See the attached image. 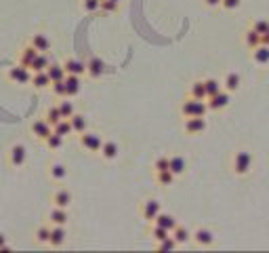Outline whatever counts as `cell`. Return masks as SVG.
Masks as SVG:
<instances>
[{
	"label": "cell",
	"mask_w": 269,
	"mask_h": 253,
	"mask_svg": "<svg viewBox=\"0 0 269 253\" xmlns=\"http://www.w3.org/2000/svg\"><path fill=\"white\" fill-rule=\"evenodd\" d=\"M253 163H255L253 152L248 148H240L234 152V156H231V171H234V175H238V177H246L250 171H253Z\"/></svg>",
	"instance_id": "6da1fadb"
},
{
	"label": "cell",
	"mask_w": 269,
	"mask_h": 253,
	"mask_svg": "<svg viewBox=\"0 0 269 253\" xmlns=\"http://www.w3.org/2000/svg\"><path fill=\"white\" fill-rule=\"evenodd\" d=\"M103 142H105V140L101 137V133H97V131H84V133L78 135L80 148L86 150V152H91V154H99V150H101Z\"/></svg>",
	"instance_id": "7a4b0ae2"
},
{
	"label": "cell",
	"mask_w": 269,
	"mask_h": 253,
	"mask_svg": "<svg viewBox=\"0 0 269 253\" xmlns=\"http://www.w3.org/2000/svg\"><path fill=\"white\" fill-rule=\"evenodd\" d=\"M32 70L28 65H23V63H19L17 61V65H13V67H9V72H7V76H9V80L11 82H15V84H30L32 82Z\"/></svg>",
	"instance_id": "3957f363"
},
{
	"label": "cell",
	"mask_w": 269,
	"mask_h": 253,
	"mask_svg": "<svg viewBox=\"0 0 269 253\" xmlns=\"http://www.w3.org/2000/svg\"><path fill=\"white\" fill-rule=\"evenodd\" d=\"M141 217L143 219H145V222H154V219L160 215V213H162V202H160L158 198H145V200H143L141 202Z\"/></svg>",
	"instance_id": "277c9868"
},
{
	"label": "cell",
	"mask_w": 269,
	"mask_h": 253,
	"mask_svg": "<svg viewBox=\"0 0 269 253\" xmlns=\"http://www.w3.org/2000/svg\"><path fill=\"white\" fill-rule=\"evenodd\" d=\"M28 163V148L23 144H13L9 148V165L15 169H21Z\"/></svg>",
	"instance_id": "5b68a950"
},
{
	"label": "cell",
	"mask_w": 269,
	"mask_h": 253,
	"mask_svg": "<svg viewBox=\"0 0 269 253\" xmlns=\"http://www.w3.org/2000/svg\"><path fill=\"white\" fill-rule=\"evenodd\" d=\"M30 133H32L38 142H44L48 135L53 133V125L46 121V118H36V121L30 125Z\"/></svg>",
	"instance_id": "8992f818"
},
{
	"label": "cell",
	"mask_w": 269,
	"mask_h": 253,
	"mask_svg": "<svg viewBox=\"0 0 269 253\" xmlns=\"http://www.w3.org/2000/svg\"><path fill=\"white\" fill-rule=\"evenodd\" d=\"M206 101H208V108H210V112H221V110H225V108L231 104V93L223 89V91H219L217 95L208 97Z\"/></svg>",
	"instance_id": "52a82bcc"
},
{
	"label": "cell",
	"mask_w": 269,
	"mask_h": 253,
	"mask_svg": "<svg viewBox=\"0 0 269 253\" xmlns=\"http://www.w3.org/2000/svg\"><path fill=\"white\" fill-rule=\"evenodd\" d=\"M208 123H206V118L202 116H191V118H185V123H183V131L187 135H202L206 131Z\"/></svg>",
	"instance_id": "ba28073f"
},
{
	"label": "cell",
	"mask_w": 269,
	"mask_h": 253,
	"mask_svg": "<svg viewBox=\"0 0 269 253\" xmlns=\"http://www.w3.org/2000/svg\"><path fill=\"white\" fill-rule=\"evenodd\" d=\"M191 241L198 247H202V249L212 247L214 245V232L210 228H195V232L191 234Z\"/></svg>",
	"instance_id": "9c48e42d"
},
{
	"label": "cell",
	"mask_w": 269,
	"mask_h": 253,
	"mask_svg": "<svg viewBox=\"0 0 269 253\" xmlns=\"http://www.w3.org/2000/svg\"><path fill=\"white\" fill-rule=\"evenodd\" d=\"M118 154H120V146H118V142H114V140H107V142H103V146H101V150H99V156L103 158V160H116L118 158Z\"/></svg>",
	"instance_id": "30bf717a"
},
{
	"label": "cell",
	"mask_w": 269,
	"mask_h": 253,
	"mask_svg": "<svg viewBox=\"0 0 269 253\" xmlns=\"http://www.w3.org/2000/svg\"><path fill=\"white\" fill-rule=\"evenodd\" d=\"M65 241H67L65 226H51V241H48V245L53 249H59V247L65 245Z\"/></svg>",
	"instance_id": "8fae6325"
},
{
	"label": "cell",
	"mask_w": 269,
	"mask_h": 253,
	"mask_svg": "<svg viewBox=\"0 0 269 253\" xmlns=\"http://www.w3.org/2000/svg\"><path fill=\"white\" fill-rule=\"evenodd\" d=\"M48 179L55 183H63L67 179V167L63 163H51L48 165Z\"/></svg>",
	"instance_id": "7c38bea8"
},
{
	"label": "cell",
	"mask_w": 269,
	"mask_h": 253,
	"mask_svg": "<svg viewBox=\"0 0 269 253\" xmlns=\"http://www.w3.org/2000/svg\"><path fill=\"white\" fill-rule=\"evenodd\" d=\"M242 42H244V47H246L248 51H253V49H257V47L263 42V36H261V34H259L257 30L246 28L244 34H242Z\"/></svg>",
	"instance_id": "4fadbf2b"
},
{
	"label": "cell",
	"mask_w": 269,
	"mask_h": 253,
	"mask_svg": "<svg viewBox=\"0 0 269 253\" xmlns=\"http://www.w3.org/2000/svg\"><path fill=\"white\" fill-rule=\"evenodd\" d=\"M221 82H223V89L234 95V93L240 91V87H242V76H240L238 72H227V74L223 76Z\"/></svg>",
	"instance_id": "5bb4252c"
},
{
	"label": "cell",
	"mask_w": 269,
	"mask_h": 253,
	"mask_svg": "<svg viewBox=\"0 0 269 253\" xmlns=\"http://www.w3.org/2000/svg\"><path fill=\"white\" fill-rule=\"evenodd\" d=\"M51 202H53V207H63V209H67L71 205V192L67 188H59V190L53 192Z\"/></svg>",
	"instance_id": "9a60e30c"
},
{
	"label": "cell",
	"mask_w": 269,
	"mask_h": 253,
	"mask_svg": "<svg viewBox=\"0 0 269 253\" xmlns=\"http://www.w3.org/2000/svg\"><path fill=\"white\" fill-rule=\"evenodd\" d=\"M30 44L36 49V51H40V53H46V51H51V38L46 36L44 32H36L32 34V38H30Z\"/></svg>",
	"instance_id": "2e32d148"
},
{
	"label": "cell",
	"mask_w": 269,
	"mask_h": 253,
	"mask_svg": "<svg viewBox=\"0 0 269 253\" xmlns=\"http://www.w3.org/2000/svg\"><path fill=\"white\" fill-rule=\"evenodd\" d=\"M63 67H65L67 74H74V76H84L86 74V63L76 59V57H67L63 61Z\"/></svg>",
	"instance_id": "e0dca14e"
},
{
	"label": "cell",
	"mask_w": 269,
	"mask_h": 253,
	"mask_svg": "<svg viewBox=\"0 0 269 253\" xmlns=\"http://www.w3.org/2000/svg\"><path fill=\"white\" fill-rule=\"evenodd\" d=\"M32 87L36 89V91H44V89H51V84H53V80H51V76H48V72L44 70V72H34L32 74Z\"/></svg>",
	"instance_id": "ac0fdd59"
},
{
	"label": "cell",
	"mask_w": 269,
	"mask_h": 253,
	"mask_svg": "<svg viewBox=\"0 0 269 253\" xmlns=\"http://www.w3.org/2000/svg\"><path fill=\"white\" fill-rule=\"evenodd\" d=\"M67 219H69V213L63 207H53L48 211V222H51V226H65Z\"/></svg>",
	"instance_id": "d6986e66"
},
{
	"label": "cell",
	"mask_w": 269,
	"mask_h": 253,
	"mask_svg": "<svg viewBox=\"0 0 269 253\" xmlns=\"http://www.w3.org/2000/svg\"><path fill=\"white\" fill-rule=\"evenodd\" d=\"M65 89H67V97H78L80 91H82V80L80 76H74V74H67L65 76Z\"/></svg>",
	"instance_id": "ffe728a7"
},
{
	"label": "cell",
	"mask_w": 269,
	"mask_h": 253,
	"mask_svg": "<svg viewBox=\"0 0 269 253\" xmlns=\"http://www.w3.org/2000/svg\"><path fill=\"white\" fill-rule=\"evenodd\" d=\"M250 57H253V61L257 65H269V47L261 42L257 49L250 51Z\"/></svg>",
	"instance_id": "44dd1931"
},
{
	"label": "cell",
	"mask_w": 269,
	"mask_h": 253,
	"mask_svg": "<svg viewBox=\"0 0 269 253\" xmlns=\"http://www.w3.org/2000/svg\"><path fill=\"white\" fill-rule=\"evenodd\" d=\"M152 224H158V226L166 228L168 232H173V230L177 228V224H179V222H177V217H175V215H170V213H164V211H162V213H160V215L154 219Z\"/></svg>",
	"instance_id": "7402d4cb"
},
{
	"label": "cell",
	"mask_w": 269,
	"mask_h": 253,
	"mask_svg": "<svg viewBox=\"0 0 269 253\" xmlns=\"http://www.w3.org/2000/svg\"><path fill=\"white\" fill-rule=\"evenodd\" d=\"M168 169L177 175V177H181L185 171H187V160L183 158V156H179V154H175V156H170V165H168Z\"/></svg>",
	"instance_id": "603a6c76"
},
{
	"label": "cell",
	"mask_w": 269,
	"mask_h": 253,
	"mask_svg": "<svg viewBox=\"0 0 269 253\" xmlns=\"http://www.w3.org/2000/svg\"><path fill=\"white\" fill-rule=\"evenodd\" d=\"M103 72H105V65H103V61H101V59L93 57L91 61L86 63V74L91 76L93 80H95V78H101V74H103Z\"/></svg>",
	"instance_id": "cb8c5ba5"
},
{
	"label": "cell",
	"mask_w": 269,
	"mask_h": 253,
	"mask_svg": "<svg viewBox=\"0 0 269 253\" xmlns=\"http://www.w3.org/2000/svg\"><path fill=\"white\" fill-rule=\"evenodd\" d=\"M195 101H198V99H193L191 95H187V97L181 101V106H179V114H181L183 118L195 116Z\"/></svg>",
	"instance_id": "d4e9b609"
},
{
	"label": "cell",
	"mask_w": 269,
	"mask_h": 253,
	"mask_svg": "<svg viewBox=\"0 0 269 253\" xmlns=\"http://www.w3.org/2000/svg\"><path fill=\"white\" fill-rule=\"evenodd\" d=\"M173 236H175V241L179 243V245H185V243H189L191 241V230L187 228V226H181V224H177V228L170 232Z\"/></svg>",
	"instance_id": "484cf974"
},
{
	"label": "cell",
	"mask_w": 269,
	"mask_h": 253,
	"mask_svg": "<svg viewBox=\"0 0 269 253\" xmlns=\"http://www.w3.org/2000/svg\"><path fill=\"white\" fill-rule=\"evenodd\" d=\"M51 152H57V150H61L63 148V144H65V137H63V135H59V133H55V131H53L51 135H48V137L42 142Z\"/></svg>",
	"instance_id": "4316f807"
},
{
	"label": "cell",
	"mask_w": 269,
	"mask_h": 253,
	"mask_svg": "<svg viewBox=\"0 0 269 253\" xmlns=\"http://www.w3.org/2000/svg\"><path fill=\"white\" fill-rule=\"evenodd\" d=\"M38 53H40V51H36V49L28 42V44L19 51V63H23V65H28V67H30V65H32V61L36 59V55H38Z\"/></svg>",
	"instance_id": "83f0119b"
},
{
	"label": "cell",
	"mask_w": 269,
	"mask_h": 253,
	"mask_svg": "<svg viewBox=\"0 0 269 253\" xmlns=\"http://www.w3.org/2000/svg\"><path fill=\"white\" fill-rule=\"evenodd\" d=\"M69 123H71V127H74V133L76 135H80V133H84V131H88V118L84 116V114H74L69 118Z\"/></svg>",
	"instance_id": "f1b7e54d"
},
{
	"label": "cell",
	"mask_w": 269,
	"mask_h": 253,
	"mask_svg": "<svg viewBox=\"0 0 269 253\" xmlns=\"http://www.w3.org/2000/svg\"><path fill=\"white\" fill-rule=\"evenodd\" d=\"M46 72H48V76H51V80H53V82H57V80H65V76H67L63 63H53V61H51V65L46 67Z\"/></svg>",
	"instance_id": "f546056e"
},
{
	"label": "cell",
	"mask_w": 269,
	"mask_h": 253,
	"mask_svg": "<svg viewBox=\"0 0 269 253\" xmlns=\"http://www.w3.org/2000/svg\"><path fill=\"white\" fill-rule=\"evenodd\" d=\"M48 65H51V59H48V55H46V53H38V55H36V59L32 61L30 70H32V72H44Z\"/></svg>",
	"instance_id": "4dcf8cb0"
},
{
	"label": "cell",
	"mask_w": 269,
	"mask_h": 253,
	"mask_svg": "<svg viewBox=\"0 0 269 253\" xmlns=\"http://www.w3.org/2000/svg\"><path fill=\"white\" fill-rule=\"evenodd\" d=\"M189 95L193 99H208L206 95V87H204V80H193L189 84Z\"/></svg>",
	"instance_id": "1f68e13d"
},
{
	"label": "cell",
	"mask_w": 269,
	"mask_h": 253,
	"mask_svg": "<svg viewBox=\"0 0 269 253\" xmlns=\"http://www.w3.org/2000/svg\"><path fill=\"white\" fill-rule=\"evenodd\" d=\"M57 106H59V112L63 118H71L76 114V106H74V101H69V97H63Z\"/></svg>",
	"instance_id": "d6a6232c"
},
{
	"label": "cell",
	"mask_w": 269,
	"mask_h": 253,
	"mask_svg": "<svg viewBox=\"0 0 269 253\" xmlns=\"http://www.w3.org/2000/svg\"><path fill=\"white\" fill-rule=\"evenodd\" d=\"M53 131L59 133V135H63V137H69V135H74V127H71L69 118H61V121H59L55 127H53Z\"/></svg>",
	"instance_id": "836d02e7"
},
{
	"label": "cell",
	"mask_w": 269,
	"mask_h": 253,
	"mask_svg": "<svg viewBox=\"0 0 269 253\" xmlns=\"http://www.w3.org/2000/svg\"><path fill=\"white\" fill-rule=\"evenodd\" d=\"M175 179H177V175L170 171H160V173H156V181L160 183V186H164V188H170V186L175 183Z\"/></svg>",
	"instance_id": "e575fe53"
},
{
	"label": "cell",
	"mask_w": 269,
	"mask_h": 253,
	"mask_svg": "<svg viewBox=\"0 0 269 253\" xmlns=\"http://www.w3.org/2000/svg\"><path fill=\"white\" fill-rule=\"evenodd\" d=\"M204 87H206V95L212 97V95H217L219 91H223V82L217 80V78H206L204 80Z\"/></svg>",
	"instance_id": "d590c367"
},
{
	"label": "cell",
	"mask_w": 269,
	"mask_h": 253,
	"mask_svg": "<svg viewBox=\"0 0 269 253\" xmlns=\"http://www.w3.org/2000/svg\"><path fill=\"white\" fill-rule=\"evenodd\" d=\"M177 247H179V243L175 241V236H173V234H168L166 239H162V241H158V243H156V249H158V251H175Z\"/></svg>",
	"instance_id": "8d00e7d4"
},
{
	"label": "cell",
	"mask_w": 269,
	"mask_h": 253,
	"mask_svg": "<svg viewBox=\"0 0 269 253\" xmlns=\"http://www.w3.org/2000/svg\"><path fill=\"white\" fill-rule=\"evenodd\" d=\"M44 118H46V121L53 125V127H55L59 121H61V112H59V106H48L46 108V112H44Z\"/></svg>",
	"instance_id": "74e56055"
},
{
	"label": "cell",
	"mask_w": 269,
	"mask_h": 253,
	"mask_svg": "<svg viewBox=\"0 0 269 253\" xmlns=\"http://www.w3.org/2000/svg\"><path fill=\"white\" fill-rule=\"evenodd\" d=\"M170 232L166 230V228H162V226H158V224H152L150 226V236H152V239L158 243V241H162V239H166V236H168Z\"/></svg>",
	"instance_id": "f35d334b"
},
{
	"label": "cell",
	"mask_w": 269,
	"mask_h": 253,
	"mask_svg": "<svg viewBox=\"0 0 269 253\" xmlns=\"http://www.w3.org/2000/svg\"><path fill=\"white\" fill-rule=\"evenodd\" d=\"M51 93L55 95L57 99H63L67 97V89H65V80H57V82H53L51 84Z\"/></svg>",
	"instance_id": "ab89813d"
},
{
	"label": "cell",
	"mask_w": 269,
	"mask_h": 253,
	"mask_svg": "<svg viewBox=\"0 0 269 253\" xmlns=\"http://www.w3.org/2000/svg\"><path fill=\"white\" fill-rule=\"evenodd\" d=\"M36 241H38L40 245H48L51 241V226H40L38 230H36Z\"/></svg>",
	"instance_id": "60d3db41"
},
{
	"label": "cell",
	"mask_w": 269,
	"mask_h": 253,
	"mask_svg": "<svg viewBox=\"0 0 269 253\" xmlns=\"http://www.w3.org/2000/svg\"><path fill=\"white\" fill-rule=\"evenodd\" d=\"M80 9L84 13H97L101 11V0H80Z\"/></svg>",
	"instance_id": "b9f144b4"
},
{
	"label": "cell",
	"mask_w": 269,
	"mask_h": 253,
	"mask_svg": "<svg viewBox=\"0 0 269 253\" xmlns=\"http://www.w3.org/2000/svg\"><path fill=\"white\" fill-rule=\"evenodd\" d=\"M168 165H170V156H158V158L154 160V173L168 171Z\"/></svg>",
	"instance_id": "7bdbcfd3"
},
{
	"label": "cell",
	"mask_w": 269,
	"mask_h": 253,
	"mask_svg": "<svg viewBox=\"0 0 269 253\" xmlns=\"http://www.w3.org/2000/svg\"><path fill=\"white\" fill-rule=\"evenodd\" d=\"M250 28H253V30H257V32L261 34V36H263V34L269 30V21H267V19H253V24H250Z\"/></svg>",
	"instance_id": "ee69618b"
},
{
	"label": "cell",
	"mask_w": 269,
	"mask_h": 253,
	"mask_svg": "<svg viewBox=\"0 0 269 253\" xmlns=\"http://www.w3.org/2000/svg\"><path fill=\"white\" fill-rule=\"evenodd\" d=\"M242 7V0H221V9L225 11H238Z\"/></svg>",
	"instance_id": "f6af8a7d"
},
{
	"label": "cell",
	"mask_w": 269,
	"mask_h": 253,
	"mask_svg": "<svg viewBox=\"0 0 269 253\" xmlns=\"http://www.w3.org/2000/svg\"><path fill=\"white\" fill-rule=\"evenodd\" d=\"M118 3H114V0H101V11L103 13H116L118 11Z\"/></svg>",
	"instance_id": "bcb514c9"
},
{
	"label": "cell",
	"mask_w": 269,
	"mask_h": 253,
	"mask_svg": "<svg viewBox=\"0 0 269 253\" xmlns=\"http://www.w3.org/2000/svg\"><path fill=\"white\" fill-rule=\"evenodd\" d=\"M204 5L208 9H219L221 7V0H204Z\"/></svg>",
	"instance_id": "7dc6e473"
},
{
	"label": "cell",
	"mask_w": 269,
	"mask_h": 253,
	"mask_svg": "<svg viewBox=\"0 0 269 253\" xmlns=\"http://www.w3.org/2000/svg\"><path fill=\"white\" fill-rule=\"evenodd\" d=\"M9 249V245H7V236L0 232V251H7Z\"/></svg>",
	"instance_id": "c3c4849f"
},
{
	"label": "cell",
	"mask_w": 269,
	"mask_h": 253,
	"mask_svg": "<svg viewBox=\"0 0 269 253\" xmlns=\"http://www.w3.org/2000/svg\"><path fill=\"white\" fill-rule=\"evenodd\" d=\"M263 44H267V47H269V30L263 34Z\"/></svg>",
	"instance_id": "681fc988"
},
{
	"label": "cell",
	"mask_w": 269,
	"mask_h": 253,
	"mask_svg": "<svg viewBox=\"0 0 269 253\" xmlns=\"http://www.w3.org/2000/svg\"><path fill=\"white\" fill-rule=\"evenodd\" d=\"M114 3H118V5H120V3H122V0H114Z\"/></svg>",
	"instance_id": "f907efd6"
}]
</instances>
